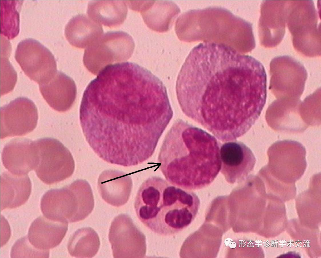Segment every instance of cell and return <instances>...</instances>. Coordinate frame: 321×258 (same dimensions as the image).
Masks as SVG:
<instances>
[{
  "label": "cell",
  "instance_id": "6da1fadb",
  "mask_svg": "<svg viewBox=\"0 0 321 258\" xmlns=\"http://www.w3.org/2000/svg\"><path fill=\"white\" fill-rule=\"evenodd\" d=\"M166 92L153 76L124 63L102 70L83 93L80 120L90 146L126 167L151 157L172 118Z\"/></svg>",
  "mask_w": 321,
  "mask_h": 258
},
{
  "label": "cell",
  "instance_id": "7a4b0ae2",
  "mask_svg": "<svg viewBox=\"0 0 321 258\" xmlns=\"http://www.w3.org/2000/svg\"><path fill=\"white\" fill-rule=\"evenodd\" d=\"M267 77L262 64L226 45L200 43L178 74L176 92L187 116L223 142L246 133L265 104Z\"/></svg>",
  "mask_w": 321,
  "mask_h": 258
},
{
  "label": "cell",
  "instance_id": "3957f363",
  "mask_svg": "<svg viewBox=\"0 0 321 258\" xmlns=\"http://www.w3.org/2000/svg\"><path fill=\"white\" fill-rule=\"evenodd\" d=\"M219 149L213 136L178 119L164 140L159 166L172 184L187 190L200 189L210 184L220 170Z\"/></svg>",
  "mask_w": 321,
  "mask_h": 258
},
{
  "label": "cell",
  "instance_id": "277c9868",
  "mask_svg": "<svg viewBox=\"0 0 321 258\" xmlns=\"http://www.w3.org/2000/svg\"><path fill=\"white\" fill-rule=\"evenodd\" d=\"M199 205L195 194L158 176L141 185L134 203L137 215L153 232L173 235L187 227L194 220Z\"/></svg>",
  "mask_w": 321,
  "mask_h": 258
},
{
  "label": "cell",
  "instance_id": "5b68a950",
  "mask_svg": "<svg viewBox=\"0 0 321 258\" xmlns=\"http://www.w3.org/2000/svg\"><path fill=\"white\" fill-rule=\"evenodd\" d=\"M175 29L183 41L223 44L244 54L250 52L255 46L252 24L222 8L185 12L178 18Z\"/></svg>",
  "mask_w": 321,
  "mask_h": 258
},
{
  "label": "cell",
  "instance_id": "8992f818",
  "mask_svg": "<svg viewBox=\"0 0 321 258\" xmlns=\"http://www.w3.org/2000/svg\"><path fill=\"white\" fill-rule=\"evenodd\" d=\"M286 23L291 34L294 48L299 54L308 55L321 48L320 26L312 0L287 1Z\"/></svg>",
  "mask_w": 321,
  "mask_h": 258
},
{
  "label": "cell",
  "instance_id": "52a82bcc",
  "mask_svg": "<svg viewBox=\"0 0 321 258\" xmlns=\"http://www.w3.org/2000/svg\"><path fill=\"white\" fill-rule=\"evenodd\" d=\"M134 47L133 38L127 33L108 32L86 48L83 63L89 72L97 75L109 64L128 60Z\"/></svg>",
  "mask_w": 321,
  "mask_h": 258
},
{
  "label": "cell",
  "instance_id": "ba28073f",
  "mask_svg": "<svg viewBox=\"0 0 321 258\" xmlns=\"http://www.w3.org/2000/svg\"><path fill=\"white\" fill-rule=\"evenodd\" d=\"M306 153L305 147L298 141H277L268 150V162L265 166L278 180L287 184H294L306 169Z\"/></svg>",
  "mask_w": 321,
  "mask_h": 258
},
{
  "label": "cell",
  "instance_id": "9c48e42d",
  "mask_svg": "<svg viewBox=\"0 0 321 258\" xmlns=\"http://www.w3.org/2000/svg\"><path fill=\"white\" fill-rule=\"evenodd\" d=\"M35 141L39 162L35 170L41 180L51 184L72 175L75 169L74 161L70 152L62 143L51 138Z\"/></svg>",
  "mask_w": 321,
  "mask_h": 258
},
{
  "label": "cell",
  "instance_id": "30bf717a",
  "mask_svg": "<svg viewBox=\"0 0 321 258\" xmlns=\"http://www.w3.org/2000/svg\"><path fill=\"white\" fill-rule=\"evenodd\" d=\"M269 89L277 99H299L308 77L303 65L288 55L278 56L270 65Z\"/></svg>",
  "mask_w": 321,
  "mask_h": 258
},
{
  "label": "cell",
  "instance_id": "8fae6325",
  "mask_svg": "<svg viewBox=\"0 0 321 258\" xmlns=\"http://www.w3.org/2000/svg\"><path fill=\"white\" fill-rule=\"evenodd\" d=\"M94 204L90 185L86 181L81 179L57 189L53 201L55 211L67 223L85 219L92 212Z\"/></svg>",
  "mask_w": 321,
  "mask_h": 258
},
{
  "label": "cell",
  "instance_id": "7c38bea8",
  "mask_svg": "<svg viewBox=\"0 0 321 258\" xmlns=\"http://www.w3.org/2000/svg\"><path fill=\"white\" fill-rule=\"evenodd\" d=\"M15 58L24 73L39 84L49 81L57 72L54 56L38 41L26 39L19 43Z\"/></svg>",
  "mask_w": 321,
  "mask_h": 258
},
{
  "label": "cell",
  "instance_id": "4fadbf2b",
  "mask_svg": "<svg viewBox=\"0 0 321 258\" xmlns=\"http://www.w3.org/2000/svg\"><path fill=\"white\" fill-rule=\"evenodd\" d=\"M108 238L114 258L145 256V238L128 215L120 214L111 223Z\"/></svg>",
  "mask_w": 321,
  "mask_h": 258
},
{
  "label": "cell",
  "instance_id": "5bb4252c",
  "mask_svg": "<svg viewBox=\"0 0 321 258\" xmlns=\"http://www.w3.org/2000/svg\"><path fill=\"white\" fill-rule=\"evenodd\" d=\"M38 119L34 103L26 97L17 98L1 108V139L29 133L35 128Z\"/></svg>",
  "mask_w": 321,
  "mask_h": 258
},
{
  "label": "cell",
  "instance_id": "9a60e30c",
  "mask_svg": "<svg viewBox=\"0 0 321 258\" xmlns=\"http://www.w3.org/2000/svg\"><path fill=\"white\" fill-rule=\"evenodd\" d=\"M220 171L227 182H241L253 170L256 159L246 145L236 140L225 142L219 149Z\"/></svg>",
  "mask_w": 321,
  "mask_h": 258
},
{
  "label": "cell",
  "instance_id": "2e32d148",
  "mask_svg": "<svg viewBox=\"0 0 321 258\" xmlns=\"http://www.w3.org/2000/svg\"><path fill=\"white\" fill-rule=\"evenodd\" d=\"M287 1L265 0L260 6L258 32L261 45L266 48L276 46L285 33Z\"/></svg>",
  "mask_w": 321,
  "mask_h": 258
},
{
  "label": "cell",
  "instance_id": "e0dca14e",
  "mask_svg": "<svg viewBox=\"0 0 321 258\" xmlns=\"http://www.w3.org/2000/svg\"><path fill=\"white\" fill-rule=\"evenodd\" d=\"M266 119L273 129L288 133H300L308 127L303 118L300 99H278L266 110Z\"/></svg>",
  "mask_w": 321,
  "mask_h": 258
},
{
  "label": "cell",
  "instance_id": "ac0fdd59",
  "mask_svg": "<svg viewBox=\"0 0 321 258\" xmlns=\"http://www.w3.org/2000/svg\"><path fill=\"white\" fill-rule=\"evenodd\" d=\"M131 9L139 12L145 24L159 32L169 31L180 10L174 3L162 1H129Z\"/></svg>",
  "mask_w": 321,
  "mask_h": 258
},
{
  "label": "cell",
  "instance_id": "d6986e66",
  "mask_svg": "<svg viewBox=\"0 0 321 258\" xmlns=\"http://www.w3.org/2000/svg\"><path fill=\"white\" fill-rule=\"evenodd\" d=\"M2 160L4 167L12 174L26 175L35 170L38 164L35 141L24 138L11 140L3 149Z\"/></svg>",
  "mask_w": 321,
  "mask_h": 258
},
{
  "label": "cell",
  "instance_id": "ffe728a7",
  "mask_svg": "<svg viewBox=\"0 0 321 258\" xmlns=\"http://www.w3.org/2000/svg\"><path fill=\"white\" fill-rule=\"evenodd\" d=\"M223 233L221 229L212 224H204L186 240L180 256L214 257L220 247Z\"/></svg>",
  "mask_w": 321,
  "mask_h": 258
},
{
  "label": "cell",
  "instance_id": "44dd1931",
  "mask_svg": "<svg viewBox=\"0 0 321 258\" xmlns=\"http://www.w3.org/2000/svg\"><path fill=\"white\" fill-rule=\"evenodd\" d=\"M39 89L49 105L59 112L69 109L76 97V88L74 81L61 71H57L47 82L39 84Z\"/></svg>",
  "mask_w": 321,
  "mask_h": 258
},
{
  "label": "cell",
  "instance_id": "7402d4cb",
  "mask_svg": "<svg viewBox=\"0 0 321 258\" xmlns=\"http://www.w3.org/2000/svg\"><path fill=\"white\" fill-rule=\"evenodd\" d=\"M132 179L128 174L116 170L103 172L98 180V187L103 199L109 204L119 207L129 198L132 187Z\"/></svg>",
  "mask_w": 321,
  "mask_h": 258
},
{
  "label": "cell",
  "instance_id": "603a6c76",
  "mask_svg": "<svg viewBox=\"0 0 321 258\" xmlns=\"http://www.w3.org/2000/svg\"><path fill=\"white\" fill-rule=\"evenodd\" d=\"M67 229L68 223L52 220L40 216L32 223L28 238L36 249L47 250L61 243Z\"/></svg>",
  "mask_w": 321,
  "mask_h": 258
},
{
  "label": "cell",
  "instance_id": "cb8c5ba5",
  "mask_svg": "<svg viewBox=\"0 0 321 258\" xmlns=\"http://www.w3.org/2000/svg\"><path fill=\"white\" fill-rule=\"evenodd\" d=\"M31 184L27 175L5 172L0 178V208H12L24 204L31 192Z\"/></svg>",
  "mask_w": 321,
  "mask_h": 258
},
{
  "label": "cell",
  "instance_id": "d4e9b609",
  "mask_svg": "<svg viewBox=\"0 0 321 258\" xmlns=\"http://www.w3.org/2000/svg\"><path fill=\"white\" fill-rule=\"evenodd\" d=\"M103 33L101 25L86 15L80 14L71 18L65 30L66 38L71 45L79 48H87Z\"/></svg>",
  "mask_w": 321,
  "mask_h": 258
},
{
  "label": "cell",
  "instance_id": "484cf974",
  "mask_svg": "<svg viewBox=\"0 0 321 258\" xmlns=\"http://www.w3.org/2000/svg\"><path fill=\"white\" fill-rule=\"evenodd\" d=\"M128 9L121 1H94L90 2L87 13L93 21L110 28L122 24L126 18Z\"/></svg>",
  "mask_w": 321,
  "mask_h": 258
},
{
  "label": "cell",
  "instance_id": "4316f807",
  "mask_svg": "<svg viewBox=\"0 0 321 258\" xmlns=\"http://www.w3.org/2000/svg\"><path fill=\"white\" fill-rule=\"evenodd\" d=\"M100 241L96 232L90 227L76 230L69 241L67 249L70 254L77 258H92L98 252Z\"/></svg>",
  "mask_w": 321,
  "mask_h": 258
},
{
  "label": "cell",
  "instance_id": "83f0119b",
  "mask_svg": "<svg viewBox=\"0 0 321 258\" xmlns=\"http://www.w3.org/2000/svg\"><path fill=\"white\" fill-rule=\"evenodd\" d=\"M22 2L1 1V34L12 39L19 31V14Z\"/></svg>",
  "mask_w": 321,
  "mask_h": 258
},
{
  "label": "cell",
  "instance_id": "f1b7e54d",
  "mask_svg": "<svg viewBox=\"0 0 321 258\" xmlns=\"http://www.w3.org/2000/svg\"><path fill=\"white\" fill-rule=\"evenodd\" d=\"M49 256V251L39 250L29 242L28 237H25L17 240L12 248V257H44Z\"/></svg>",
  "mask_w": 321,
  "mask_h": 258
}]
</instances>
